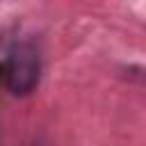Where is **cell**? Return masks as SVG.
<instances>
[{
  "label": "cell",
  "instance_id": "obj_1",
  "mask_svg": "<svg viewBox=\"0 0 146 146\" xmlns=\"http://www.w3.org/2000/svg\"><path fill=\"white\" fill-rule=\"evenodd\" d=\"M39 82V55L30 43H18L7 57V87L14 96H27Z\"/></svg>",
  "mask_w": 146,
  "mask_h": 146
}]
</instances>
